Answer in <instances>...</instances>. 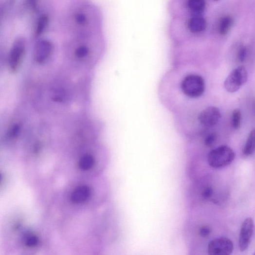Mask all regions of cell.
I'll return each instance as SVG.
<instances>
[{"label":"cell","instance_id":"6da1fadb","mask_svg":"<svg viewBox=\"0 0 255 255\" xmlns=\"http://www.w3.org/2000/svg\"><path fill=\"white\" fill-rule=\"evenodd\" d=\"M91 8L87 6L78 7L70 14L69 23L77 33L87 34L93 26L94 13Z\"/></svg>","mask_w":255,"mask_h":255},{"label":"cell","instance_id":"7a4b0ae2","mask_svg":"<svg viewBox=\"0 0 255 255\" xmlns=\"http://www.w3.org/2000/svg\"><path fill=\"white\" fill-rule=\"evenodd\" d=\"M181 89L183 94L190 98H197L201 96L205 90V83L200 75L191 74L185 76L181 83Z\"/></svg>","mask_w":255,"mask_h":255},{"label":"cell","instance_id":"3957f363","mask_svg":"<svg viewBox=\"0 0 255 255\" xmlns=\"http://www.w3.org/2000/svg\"><path fill=\"white\" fill-rule=\"evenodd\" d=\"M235 153L231 148L226 146H222L209 153L207 161L210 166L219 168L231 164L235 160Z\"/></svg>","mask_w":255,"mask_h":255},{"label":"cell","instance_id":"277c9868","mask_svg":"<svg viewBox=\"0 0 255 255\" xmlns=\"http://www.w3.org/2000/svg\"><path fill=\"white\" fill-rule=\"evenodd\" d=\"M248 80L246 69L240 66L233 70L224 81V88L230 93H235L245 84Z\"/></svg>","mask_w":255,"mask_h":255},{"label":"cell","instance_id":"5b68a950","mask_svg":"<svg viewBox=\"0 0 255 255\" xmlns=\"http://www.w3.org/2000/svg\"><path fill=\"white\" fill-rule=\"evenodd\" d=\"M26 52V44L22 39H17L13 44L8 57V66L10 71L15 73L19 69Z\"/></svg>","mask_w":255,"mask_h":255},{"label":"cell","instance_id":"8992f818","mask_svg":"<svg viewBox=\"0 0 255 255\" xmlns=\"http://www.w3.org/2000/svg\"><path fill=\"white\" fill-rule=\"evenodd\" d=\"M234 249L231 240L225 237H220L211 241L208 245V253L211 255H230Z\"/></svg>","mask_w":255,"mask_h":255},{"label":"cell","instance_id":"52a82bcc","mask_svg":"<svg viewBox=\"0 0 255 255\" xmlns=\"http://www.w3.org/2000/svg\"><path fill=\"white\" fill-rule=\"evenodd\" d=\"M54 47L48 39H40L36 44L33 51L35 61L39 64L45 62L51 55Z\"/></svg>","mask_w":255,"mask_h":255},{"label":"cell","instance_id":"ba28073f","mask_svg":"<svg viewBox=\"0 0 255 255\" xmlns=\"http://www.w3.org/2000/svg\"><path fill=\"white\" fill-rule=\"evenodd\" d=\"M221 118L219 109L215 106H209L200 113L198 120L203 126L211 128L216 126Z\"/></svg>","mask_w":255,"mask_h":255},{"label":"cell","instance_id":"9c48e42d","mask_svg":"<svg viewBox=\"0 0 255 255\" xmlns=\"http://www.w3.org/2000/svg\"><path fill=\"white\" fill-rule=\"evenodd\" d=\"M254 229V223L251 218L244 221L240 230L239 245L241 251H245L249 247Z\"/></svg>","mask_w":255,"mask_h":255},{"label":"cell","instance_id":"30bf717a","mask_svg":"<svg viewBox=\"0 0 255 255\" xmlns=\"http://www.w3.org/2000/svg\"><path fill=\"white\" fill-rule=\"evenodd\" d=\"M91 194V189L88 185H81L76 187L70 197L71 201L74 204H81L89 200Z\"/></svg>","mask_w":255,"mask_h":255},{"label":"cell","instance_id":"8fae6325","mask_svg":"<svg viewBox=\"0 0 255 255\" xmlns=\"http://www.w3.org/2000/svg\"><path fill=\"white\" fill-rule=\"evenodd\" d=\"M207 27L206 19L200 16L191 17L188 20V28L193 33L197 34L204 31Z\"/></svg>","mask_w":255,"mask_h":255},{"label":"cell","instance_id":"7c38bea8","mask_svg":"<svg viewBox=\"0 0 255 255\" xmlns=\"http://www.w3.org/2000/svg\"><path fill=\"white\" fill-rule=\"evenodd\" d=\"M91 53V49L89 45L86 42L78 40L73 50V55L79 59H83L88 57Z\"/></svg>","mask_w":255,"mask_h":255},{"label":"cell","instance_id":"4fadbf2b","mask_svg":"<svg viewBox=\"0 0 255 255\" xmlns=\"http://www.w3.org/2000/svg\"><path fill=\"white\" fill-rule=\"evenodd\" d=\"M94 157L91 154H85L79 160L78 167L82 171H88L95 164Z\"/></svg>","mask_w":255,"mask_h":255},{"label":"cell","instance_id":"5bb4252c","mask_svg":"<svg viewBox=\"0 0 255 255\" xmlns=\"http://www.w3.org/2000/svg\"><path fill=\"white\" fill-rule=\"evenodd\" d=\"M233 23V19L230 16H225L220 20L219 25V32L222 36L227 34Z\"/></svg>","mask_w":255,"mask_h":255},{"label":"cell","instance_id":"9a60e30c","mask_svg":"<svg viewBox=\"0 0 255 255\" xmlns=\"http://www.w3.org/2000/svg\"><path fill=\"white\" fill-rule=\"evenodd\" d=\"M255 150V129L252 130L245 145L243 153L248 156L253 154Z\"/></svg>","mask_w":255,"mask_h":255},{"label":"cell","instance_id":"2e32d148","mask_svg":"<svg viewBox=\"0 0 255 255\" xmlns=\"http://www.w3.org/2000/svg\"><path fill=\"white\" fill-rule=\"evenodd\" d=\"M23 243L28 248H35L38 245L39 238L34 233L27 232L23 237Z\"/></svg>","mask_w":255,"mask_h":255},{"label":"cell","instance_id":"e0dca14e","mask_svg":"<svg viewBox=\"0 0 255 255\" xmlns=\"http://www.w3.org/2000/svg\"><path fill=\"white\" fill-rule=\"evenodd\" d=\"M48 23L49 18L47 15H41L39 18L35 28V36L36 37L40 36L44 33L48 25Z\"/></svg>","mask_w":255,"mask_h":255},{"label":"cell","instance_id":"ac0fdd59","mask_svg":"<svg viewBox=\"0 0 255 255\" xmlns=\"http://www.w3.org/2000/svg\"><path fill=\"white\" fill-rule=\"evenodd\" d=\"M205 0H188V6L192 11L200 13L202 12L205 7Z\"/></svg>","mask_w":255,"mask_h":255},{"label":"cell","instance_id":"d6986e66","mask_svg":"<svg viewBox=\"0 0 255 255\" xmlns=\"http://www.w3.org/2000/svg\"><path fill=\"white\" fill-rule=\"evenodd\" d=\"M20 131L19 123H14L10 125L7 132V138L9 140H15L18 136Z\"/></svg>","mask_w":255,"mask_h":255},{"label":"cell","instance_id":"ffe728a7","mask_svg":"<svg viewBox=\"0 0 255 255\" xmlns=\"http://www.w3.org/2000/svg\"><path fill=\"white\" fill-rule=\"evenodd\" d=\"M231 122L234 129L237 130L239 128L241 123V113L239 109L233 111Z\"/></svg>","mask_w":255,"mask_h":255},{"label":"cell","instance_id":"44dd1931","mask_svg":"<svg viewBox=\"0 0 255 255\" xmlns=\"http://www.w3.org/2000/svg\"><path fill=\"white\" fill-rule=\"evenodd\" d=\"M217 135L214 133L208 135L204 139V145L208 147L213 146L217 140Z\"/></svg>","mask_w":255,"mask_h":255},{"label":"cell","instance_id":"7402d4cb","mask_svg":"<svg viewBox=\"0 0 255 255\" xmlns=\"http://www.w3.org/2000/svg\"><path fill=\"white\" fill-rule=\"evenodd\" d=\"M199 232V235L201 237L206 238L210 235L211 231L209 227L203 226L200 228Z\"/></svg>","mask_w":255,"mask_h":255},{"label":"cell","instance_id":"603a6c76","mask_svg":"<svg viewBox=\"0 0 255 255\" xmlns=\"http://www.w3.org/2000/svg\"><path fill=\"white\" fill-rule=\"evenodd\" d=\"M247 55V49L246 47H241L238 53V58L241 62H244Z\"/></svg>","mask_w":255,"mask_h":255},{"label":"cell","instance_id":"cb8c5ba5","mask_svg":"<svg viewBox=\"0 0 255 255\" xmlns=\"http://www.w3.org/2000/svg\"><path fill=\"white\" fill-rule=\"evenodd\" d=\"M214 194V190L211 187H208L204 189L202 193V197L205 200L210 199Z\"/></svg>","mask_w":255,"mask_h":255},{"label":"cell","instance_id":"d4e9b609","mask_svg":"<svg viewBox=\"0 0 255 255\" xmlns=\"http://www.w3.org/2000/svg\"><path fill=\"white\" fill-rule=\"evenodd\" d=\"M215 1H220V0H215Z\"/></svg>","mask_w":255,"mask_h":255}]
</instances>
